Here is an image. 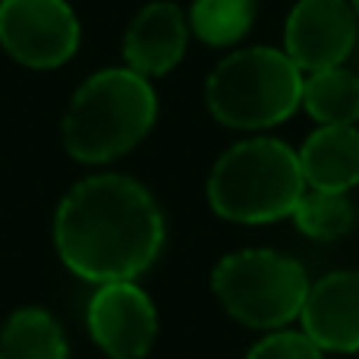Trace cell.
Instances as JSON below:
<instances>
[{
  "label": "cell",
  "mask_w": 359,
  "mask_h": 359,
  "mask_svg": "<svg viewBox=\"0 0 359 359\" xmlns=\"http://www.w3.org/2000/svg\"><path fill=\"white\" fill-rule=\"evenodd\" d=\"M63 265L88 284L136 280L164 246V215L142 183L101 174L76 183L54 217Z\"/></svg>",
  "instance_id": "6da1fadb"
},
{
  "label": "cell",
  "mask_w": 359,
  "mask_h": 359,
  "mask_svg": "<svg viewBox=\"0 0 359 359\" xmlns=\"http://www.w3.org/2000/svg\"><path fill=\"white\" fill-rule=\"evenodd\" d=\"M158 120V95L130 67L82 82L63 117V145L82 164H104L136 149Z\"/></svg>",
  "instance_id": "7a4b0ae2"
},
{
  "label": "cell",
  "mask_w": 359,
  "mask_h": 359,
  "mask_svg": "<svg viewBox=\"0 0 359 359\" xmlns=\"http://www.w3.org/2000/svg\"><path fill=\"white\" fill-rule=\"evenodd\" d=\"M306 192L299 155L278 139H246L217 158L208 202L233 224H271L290 217Z\"/></svg>",
  "instance_id": "3957f363"
},
{
  "label": "cell",
  "mask_w": 359,
  "mask_h": 359,
  "mask_svg": "<svg viewBox=\"0 0 359 359\" xmlns=\"http://www.w3.org/2000/svg\"><path fill=\"white\" fill-rule=\"evenodd\" d=\"M205 101L230 130H268L303 101V69L278 48H246L224 57L208 76Z\"/></svg>",
  "instance_id": "277c9868"
},
{
  "label": "cell",
  "mask_w": 359,
  "mask_h": 359,
  "mask_svg": "<svg viewBox=\"0 0 359 359\" xmlns=\"http://www.w3.org/2000/svg\"><path fill=\"white\" fill-rule=\"evenodd\" d=\"M221 306L249 328H284L299 318L309 293L306 268L274 249H243L211 271Z\"/></svg>",
  "instance_id": "5b68a950"
},
{
  "label": "cell",
  "mask_w": 359,
  "mask_h": 359,
  "mask_svg": "<svg viewBox=\"0 0 359 359\" xmlns=\"http://www.w3.org/2000/svg\"><path fill=\"white\" fill-rule=\"evenodd\" d=\"M79 19L67 0H0V48L32 69H54L79 50Z\"/></svg>",
  "instance_id": "8992f818"
},
{
  "label": "cell",
  "mask_w": 359,
  "mask_h": 359,
  "mask_svg": "<svg viewBox=\"0 0 359 359\" xmlns=\"http://www.w3.org/2000/svg\"><path fill=\"white\" fill-rule=\"evenodd\" d=\"M88 334L111 359H142L158 337V312L133 280L101 284L88 299Z\"/></svg>",
  "instance_id": "52a82bcc"
},
{
  "label": "cell",
  "mask_w": 359,
  "mask_h": 359,
  "mask_svg": "<svg viewBox=\"0 0 359 359\" xmlns=\"http://www.w3.org/2000/svg\"><path fill=\"white\" fill-rule=\"evenodd\" d=\"M356 44V10L350 0H299L287 16L284 54L306 73L341 67Z\"/></svg>",
  "instance_id": "ba28073f"
},
{
  "label": "cell",
  "mask_w": 359,
  "mask_h": 359,
  "mask_svg": "<svg viewBox=\"0 0 359 359\" xmlns=\"http://www.w3.org/2000/svg\"><path fill=\"white\" fill-rule=\"evenodd\" d=\"M303 331L331 353L359 350V271H331L309 284L303 312Z\"/></svg>",
  "instance_id": "9c48e42d"
},
{
  "label": "cell",
  "mask_w": 359,
  "mask_h": 359,
  "mask_svg": "<svg viewBox=\"0 0 359 359\" xmlns=\"http://www.w3.org/2000/svg\"><path fill=\"white\" fill-rule=\"evenodd\" d=\"M186 35H189V25L177 4L155 0L142 6L123 35L126 67L145 79L170 73L186 54Z\"/></svg>",
  "instance_id": "30bf717a"
},
{
  "label": "cell",
  "mask_w": 359,
  "mask_h": 359,
  "mask_svg": "<svg viewBox=\"0 0 359 359\" xmlns=\"http://www.w3.org/2000/svg\"><path fill=\"white\" fill-rule=\"evenodd\" d=\"M299 168L312 189L347 192L359 183V130L356 126H318L303 142Z\"/></svg>",
  "instance_id": "8fae6325"
},
{
  "label": "cell",
  "mask_w": 359,
  "mask_h": 359,
  "mask_svg": "<svg viewBox=\"0 0 359 359\" xmlns=\"http://www.w3.org/2000/svg\"><path fill=\"white\" fill-rule=\"evenodd\" d=\"M299 107L322 126H353L359 120V76L344 67L309 73Z\"/></svg>",
  "instance_id": "7c38bea8"
},
{
  "label": "cell",
  "mask_w": 359,
  "mask_h": 359,
  "mask_svg": "<svg viewBox=\"0 0 359 359\" xmlns=\"http://www.w3.org/2000/svg\"><path fill=\"white\" fill-rule=\"evenodd\" d=\"M67 337L54 316L35 306L16 309L0 331V359H67Z\"/></svg>",
  "instance_id": "4fadbf2b"
},
{
  "label": "cell",
  "mask_w": 359,
  "mask_h": 359,
  "mask_svg": "<svg viewBox=\"0 0 359 359\" xmlns=\"http://www.w3.org/2000/svg\"><path fill=\"white\" fill-rule=\"evenodd\" d=\"M293 221L297 230L309 240H341L356 221L353 202L347 198V192H325V189H312L303 192L299 205L293 208Z\"/></svg>",
  "instance_id": "5bb4252c"
},
{
  "label": "cell",
  "mask_w": 359,
  "mask_h": 359,
  "mask_svg": "<svg viewBox=\"0 0 359 359\" xmlns=\"http://www.w3.org/2000/svg\"><path fill=\"white\" fill-rule=\"evenodd\" d=\"M255 19L252 0H196L189 10V25L205 44L227 48L240 41Z\"/></svg>",
  "instance_id": "9a60e30c"
},
{
  "label": "cell",
  "mask_w": 359,
  "mask_h": 359,
  "mask_svg": "<svg viewBox=\"0 0 359 359\" xmlns=\"http://www.w3.org/2000/svg\"><path fill=\"white\" fill-rule=\"evenodd\" d=\"M246 359H322V347L306 331H271L249 350Z\"/></svg>",
  "instance_id": "2e32d148"
},
{
  "label": "cell",
  "mask_w": 359,
  "mask_h": 359,
  "mask_svg": "<svg viewBox=\"0 0 359 359\" xmlns=\"http://www.w3.org/2000/svg\"><path fill=\"white\" fill-rule=\"evenodd\" d=\"M350 4H353V10H356V16H359V0H350Z\"/></svg>",
  "instance_id": "e0dca14e"
}]
</instances>
